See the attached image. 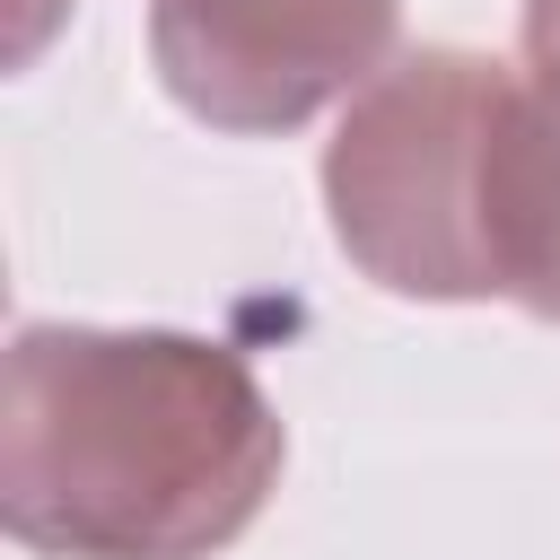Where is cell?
Returning <instances> with one entry per match:
<instances>
[{"instance_id": "6da1fadb", "label": "cell", "mask_w": 560, "mask_h": 560, "mask_svg": "<svg viewBox=\"0 0 560 560\" xmlns=\"http://www.w3.org/2000/svg\"><path fill=\"white\" fill-rule=\"evenodd\" d=\"M262 464L271 429L228 359L105 332L18 341L9 516L26 542L175 560L254 508Z\"/></svg>"}, {"instance_id": "7a4b0ae2", "label": "cell", "mask_w": 560, "mask_h": 560, "mask_svg": "<svg viewBox=\"0 0 560 560\" xmlns=\"http://www.w3.org/2000/svg\"><path fill=\"white\" fill-rule=\"evenodd\" d=\"M385 35V0H166L158 52L210 122H289Z\"/></svg>"}, {"instance_id": "3957f363", "label": "cell", "mask_w": 560, "mask_h": 560, "mask_svg": "<svg viewBox=\"0 0 560 560\" xmlns=\"http://www.w3.org/2000/svg\"><path fill=\"white\" fill-rule=\"evenodd\" d=\"M534 52L551 79V122L499 149V289L560 306V0H534Z\"/></svg>"}]
</instances>
